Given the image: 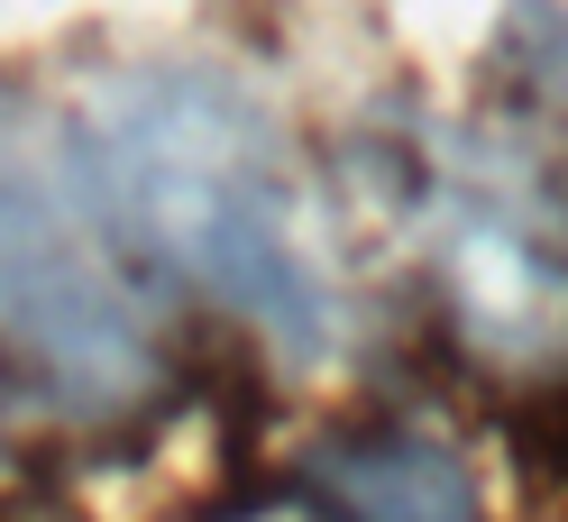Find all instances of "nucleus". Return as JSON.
Wrapping results in <instances>:
<instances>
[{"instance_id":"f257e3e1","label":"nucleus","mask_w":568,"mask_h":522,"mask_svg":"<svg viewBox=\"0 0 568 522\" xmlns=\"http://www.w3.org/2000/svg\"><path fill=\"white\" fill-rule=\"evenodd\" d=\"M64 165L129 266L193 285L284 348H331L339 303L303 238L294 156L239 83L193 64L111 74L74 111Z\"/></svg>"},{"instance_id":"f03ea898","label":"nucleus","mask_w":568,"mask_h":522,"mask_svg":"<svg viewBox=\"0 0 568 522\" xmlns=\"http://www.w3.org/2000/svg\"><path fill=\"white\" fill-rule=\"evenodd\" d=\"M111 257L74 165L0 111V367L64 422H120L156 386L148 321Z\"/></svg>"},{"instance_id":"7ed1b4c3","label":"nucleus","mask_w":568,"mask_h":522,"mask_svg":"<svg viewBox=\"0 0 568 522\" xmlns=\"http://www.w3.org/2000/svg\"><path fill=\"white\" fill-rule=\"evenodd\" d=\"M294 513L303 522H486L468 459L413 422L312 440L294 459Z\"/></svg>"},{"instance_id":"20e7f679","label":"nucleus","mask_w":568,"mask_h":522,"mask_svg":"<svg viewBox=\"0 0 568 522\" xmlns=\"http://www.w3.org/2000/svg\"><path fill=\"white\" fill-rule=\"evenodd\" d=\"M495 74L568 147V0H514L495 28Z\"/></svg>"}]
</instances>
